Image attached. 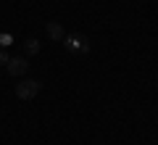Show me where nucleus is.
Instances as JSON below:
<instances>
[{
  "label": "nucleus",
  "instance_id": "f257e3e1",
  "mask_svg": "<svg viewBox=\"0 0 158 145\" xmlns=\"http://www.w3.org/2000/svg\"><path fill=\"white\" fill-rule=\"evenodd\" d=\"M40 92V82L37 79H21V82L16 84V98H21V100H32L34 95Z\"/></svg>",
  "mask_w": 158,
  "mask_h": 145
},
{
  "label": "nucleus",
  "instance_id": "f03ea898",
  "mask_svg": "<svg viewBox=\"0 0 158 145\" xmlns=\"http://www.w3.org/2000/svg\"><path fill=\"white\" fill-rule=\"evenodd\" d=\"M61 42L66 45V50H71V53H87V48H90V42H87L85 34H66Z\"/></svg>",
  "mask_w": 158,
  "mask_h": 145
},
{
  "label": "nucleus",
  "instance_id": "7ed1b4c3",
  "mask_svg": "<svg viewBox=\"0 0 158 145\" xmlns=\"http://www.w3.org/2000/svg\"><path fill=\"white\" fill-rule=\"evenodd\" d=\"M6 71L11 74V77H24V74L29 71V63H27V58H21V56H16V58H8V63H6Z\"/></svg>",
  "mask_w": 158,
  "mask_h": 145
},
{
  "label": "nucleus",
  "instance_id": "20e7f679",
  "mask_svg": "<svg viewBox=\"0 0 158 145\" xmlns=\"http://www.w3.org/2000/svg\"><path fill=\"white\" fill-rule=\"evenodd\" d=\"M48 37H50V40H56V42H61V40L63 37H66V32H63V27H61V24H58V21H48Z\"/></svg>",
  "mask_w": 158,
  "mask_h": 145
},
{
  "label": "nucleus",
  "instance_id": "39448f33",
  "mask_svg": "<svg viewBox=\"0 0 158 145\" xmlns=\"http://www.w3.org/2000/svg\"><path fill=\"white\" fill-rule=\"evenodd\" d=\"M24 50H27V56H37L40 53V40H27V42H24Z\"/></svg>",
  "mask_w": 158,
  "mask_h": 145
},
{
  "label": "nucleus",
  "instance_id": "423d86ee",
  "mask_svg": "<svg viewBox=\"0 0 158 145\" xmlns=\"http://www.w3.org/2000/svg\"><path fill=\"white\" fill-rule=\"evenodd\" d=\"M11 45V34H0V48H8Z\"/></svg>",
  "mask_w": 158,
  "mask_h": 145
},
{
  "label": "nucleus",
  "instance_id": "0eeeda50",
  "mask_svg": "<svg viewBox=\"0 0 158 145\" xmlns=\"http://www.w3.org/2000/svg\"><path fill=\"white\" fill-rule=\"evenodd\" d=\"M8 58H11V56H8V53L3 50V48H0V66H6V63H8Z\"/></svg>",
  "mask_w": 158,
  "mask_h": 145
}]
</instances>
